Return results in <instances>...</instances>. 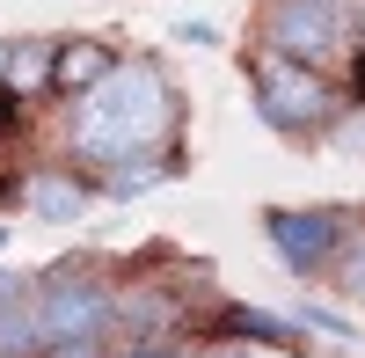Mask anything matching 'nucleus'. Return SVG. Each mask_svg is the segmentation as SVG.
Masks as SVG:
<instances>
[{
  "label": "nucleus",
  "mask_w": 365,
  "mask_h": 358,
  "mask_svg": "<svg viewBox=\"0 0 365 358\" xmlns=\"http://www.w3.org/2000/svg\"><path fill=\"white\" fill-rule=\"evenodd\" d=\"M182 125H190V103H182L168 58L125 51L96 96L66 103V168L103 175L139 154H182Z\"/></svg>",
  "instance_id": "1"
},
{
  "label": "nucleus",
  "mask_w": 365,
  "mask_h": 358,
  "mask_svg": "<svg viewBox=\"0 0 365 358\" xmlns=\"http://www.w3.org/2000/svg\"><path fill=\"white\" fill-rule=\"evenodd\" d=\"M241 81H249V110L263 117V132H278L292 146H307L329 132V117L344 110V81L322 73V66H299V58H278L249 44V58H241Z\"/></svg>",
  "instance_id": "2"
},
{
  "label": "nucleus",
  "mask_w": 365,
  "mask_h": 358,
  "mask_svg": "<svg viewBox=\"0 0 365 358\" xmlns=\"http://www.w3.org/2000/svg\"><path fill=\"white\" fill-rule=\"evenodd\" d=\"M29 307H37V344H73V337H110L117 329V278L103 263H51L29 278Z\"/></svg>",
  "instance_id": "3"
},
{
  "label": "nucleus",
  "mask_w": 365,
  "mask_h": 358,
  "mask_svg": "<svg viewBox=\"0 0 365 358\" xmlns=\"http://www.w3.org/2000/svg\"><path fill=\"white\" fill-rule=\"evenodd\" d=\"M256 44L299 66L344 73L351 58V8L344 0H256Z\"/></svg>",
  "instance_id": "4"
},
{
  "label": "nucleus",
  "mask_w": 365,
  "mask_h": 358,
  "mask_svg": "<svg viewBox=\"0 0 365 358\" xmlns=\"http://www.w3.org/2000/svg\"><path fill=\"white\" fill-rule=\"evenodd\" d=\"M358 220L365 213H351V205H263V242L278 249V263L299 285H322Z\"/></svg>",
  "instance_id": "5"
},
{
  "label": "nucleus",
  "mask_w": 365,
  "mask_h": 358,
  "mask_svg": "<svg viewBox=\"0 0 365 358\" xmlns=\"http://www.w3.org/2000/svg\"><path fill=\"white\" fill-rule=\"evenodd\" d=\"M205 337H220V344H270V351H285V358H299L314 337L299 329V314H285V307H249V300H220L205 314Z\"/></svg>",
  "instance_id": "6"
},
{
  "label": "nucleus",
  "mask_w": 365,
  "mask_h": 358,
  "mask_svg": "<svg viewBox=\"0 0 365 358\" xmlns=\"http://www.w3.org/2000/svg\"><path fill=\"white\" fill-rule=\"evenodd\" d=\"M15 190H22V213H29V220L73 227V220H88V205H96V175H81V168H66V161H44V168H29Z\"/></svg>",
  "instance_id": "7"
},
{
  "label": "nucleus",
  "mask_w": 365,
  "mask_h": 358,
  "mask_svg": "<svg viewBox=\"0 0 365 358\" xmlns=\"http://www.w3.org/2000/svg\"><path fill=\"white\" fill-rule=\"evenodd\" d=\"M117 51L110 37H58V66H51V96H66V103H81V96H96V88L117 73Z\"/></svg>",
  "instance_id": "8"
},
{
  "label": "nucleus",
  "mask_w": 365,
  "mask_h": 358,
  "mask_svg": "<svg viewBox=\"0 0 365 358\" xmlns=\"http://www.w3.org/2000/svg\"><path fill=\"white\" fill-rule=\"evenodd\" d=\"M182 154H139V161H117V168H103L96 175V198H117V205H132V198H154V190H168V183H182Z\"/></svg>",
  "instance_id": "9"
},
{
  "label": "nucleus",
  "mask_w": 365,
  "mask_h": 358,
  "mask_svg": "<svg viewBox=\"0 0 365 358\" xmlns=\"http://www.w3.org/2000/svg\"><path fill=\"white\" fill-rule=\"evenodd\" d=\"M51 66H58V37H8V96L15 103L51 96Z\"/></svg>",
  "instance_id": "10"
},
{
  "label": "nucleus",
  "mask_w": 365,
  "mask_h": 358,
  "mask_svg": "<svg viewBox=\"0 0 365 358\" xmlns=\"http://www.w3.org/2000/svg\"><path fill=\"white\" fill-rule=\"evenodd\" d=\"M336 300H351V307H365V220L351 227V242L336 249V263H329V278H322Z\"/></svg>",
  "instance_id": "11"
},
{
  "label": "nucleus",
  "mask_w": 365,
  "mask_h": 358,
  "mask_svg": "<svg viewBox=\"0 0 365 358\" xmlns=\"http://www.w3.org/2000/svg\"><path fill=\"white\" fill-rule=\"evenodd\" d=\"M322 139H329V154L365 161V103H351V96H344V110L329 117V132H322Z\"/></svg>",
  "instance_id": "12"
},
{
  "label": "nucleus",
  "mask_w": 365,
  "mask_h": 358,
  "mask_svg": "<svg viewBox=\"0 0 365 358\" xmlns=\"http://www.w3.org/2000/svg\"><path fill=\"white\" fill-rule=\"evenodd\" d=\"M292 314H299V329H307L314 344H322V337H329V344H358V322H351L344 307H322V300H314V307H292Z\"/></svg>",
  "instance_id": "13"
},
{
  "label": "nucleus",
  "mask_w": 365,
  "mask_h": 358,
  "mask_svg": "<svg viewBox=\"0 0 365 358\" xmlns=\"http://www.w3.org/2000/svg\"><path fill=\"white\" fill-rule=\"evenodd\" d=\"M37 358H117V344L110 337H73V344H44Z\"/></svg>",
  "instance_id": "14"
},
{
  "label": "nucleus",
  "mask_w": 365,
  "mask_h": 358,
  "mask_svg": "<svg viewBox=\"0 0 365 358\" xmlns=\"http://www.w3.org/2000/svg\"><path fill=\"white\" fill-rule=\"evenodd\" d=\"M336 81H344V96H351V103H365V44L344 58V73H336Z\"/></svg>",
  "instance_id": "15"
},
{
  "label": "nucleus",
  "mask_w": 365,
  "mask_h": 358,
  "mask_svg": "<svg viewBox=\"0 0 365 358\" xmlns=\"http://www.w3.org/2000/svg\"><path fill=\"white\" fill-rule=\"evenodd\" d=\"M117 358H197L190 344H139V351H117Z\"/></svg>",
  "instance_id": "16"
},
{
  "label": "nucleus",
  "mask_w": 365,
  "mask_h": 358,
  "mask_svg": "<svg viewBox=\"0 0 365 358\" xmlns=\"http://www.w3.org/2000/svg\"><path fill=\"white\" fill-rule=\"evenodd\" d=\"M175 37L182 44H220V29H212V22H175Z\"/></svg>",
  "instance_id": "17"
},
{
  "label": "nucleus",
  "mask_w": 365,
  "mask_h": 358,
  "mask_svg": "<svg viewBox=\"0 0 365 358\" xmlns=\"http://www.w3.org/2000/svg\"><path fill=\"white\" fill-rule=\"evenodd\" d=\"M0 88H8V37H0Z\"/></svg>",
  "instance_id": "18"
},
{
  "label": "nucleus",
  "mask_w": 365,
  "mask_h": 358,
  "mask_svg": "<svg viewBox=\"0 0 365 358\" xmlns=\"http://www.w3.org/2000/svg\"><path fill=\"white\" fill-rule=\"evenodd\" d=\"M0 358H37V351H0Z\"/></svg>",
  "instance_id": "19"
}]
</instances>
